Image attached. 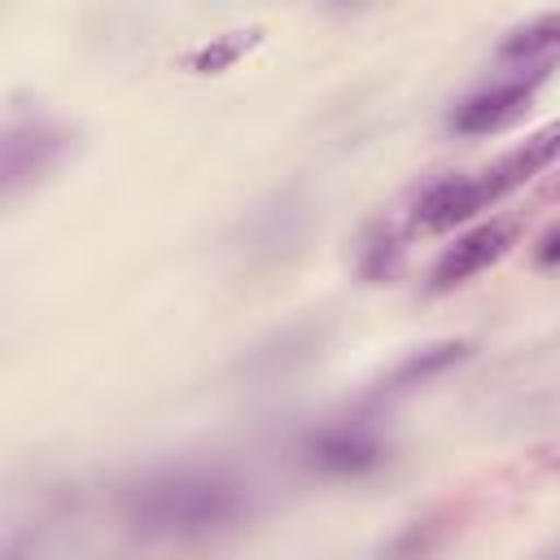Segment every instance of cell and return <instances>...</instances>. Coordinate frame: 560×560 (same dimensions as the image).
I'll return each instance as SVG.
<instances>
[{
    "label": "cell",
    "mask_w": 560,
    "mask_h": 560,
    "mask_svg": "<svg viewBox=\"0 0 560 560\" xmlns=\"http://www.w3.org/2000/svg\"><path fill=\"white\" fill-rule=\"evenodd\" d=\"M547 70L551 66H538V70H529L521 79H503V83H490V88L472 92L468 101H459L451 109V131L455 136H490V131L516 122L529 109V101H534L538 83L547 79Z\"/></svg>",
    "instance_id": "cell-2"
},
{
    "label": "cell",
    "mask_w": 560,
    "mask_h": 560,
    "mask_svg": "<svg viewBox=\"0 0 560 560\" xmlns=\"http://www.w3.org/2000/svg\"><path fill=\"white\" fill-rule=\"evenodd\" d=\"M542 197H547V201H560V171H556V175L542 184Z\"/></svg>",
    "instance_id": "cell-15"
},
{
    "label": "cell",
    "mask_w": 560,
    "mask_h": 560,
    "mask_svg": "<svg viewBox=\"0 0 560 560\" xmlns=\"http://www.w3.org/2000/svg\"><path fill=\"white\" fill-rule=\"evenodd\" d=\"M66 149V136L52 122H9L4 131V192L39 179Z\"/></svg>",
    "instance_id": "cell-6"
},
{
    "label": "cell",
    "mask_w": 560,
    "mask_h": 560,
    "mask_svg": "<svg viewBox=\"0 0 560 560\" xmlns=\"http://www.w3.org/2000/svg\"><path fill=\"white\" fill-rule=\"evenodd\" d=\"M262 44V26H245V31H223V35H210V44H201L192 57H188V66L197 70V74H223V70H232L249 48H258Z\"/></svg>",
    "instance_id": "cell-10"
},
{
    "label": "cell",
    "mask_w": 560,
    "mask_h": 560,
    "mask_svg": "<svg viewBox=\"0 0 560 560\" xmlns=\"http://www.w3.org/2000/svg\"><path fill=\"white\" fill-rule=\"evenodd\" d=\"M302 455L324 477H368V472H376L389 459V451H385L381 438H372L368 429H346V424H332V429L311 433L306 446H302Z\"/></svg>",
    "instance_id": "cell-3"
},
{
    "label": "cell",
    "mask_w": 560,
    "mask_h": 560,
    "mask_svg": "<svg viewBox=\"0 0 560 560\" xmlns=\"http://www.w3.org/2000/svg\"><path fill=\"white\" fill-rule=\"evenodd\" d=\"M538 560H560V547H551V551H542Z\"/></svg>",
    "instance_id": "cell-16"
},
{
    "label": "cell",
    "mask_w": 560,
    "mask_h": 560,
    "mask_svg": "<svg viewBox=\"0 0 560 560\" xmlns=\"http://www.w3.org/2000/svg\"><path fill=\"white\" fill-rule=\"evenodd\" d=\"M402 267V241L389 223H376L368 236H363V249H359V276L368 284H389Z\"/></svg>",
    "instance_id": "cell-11"
},
{
    "label": "cell",
    "mask_w": 560,
    "mask_h": 560,
    "mask_svg": "<svg viewBox=\"0 0 560 560\" xmlns=\"http://www.w3.org/2000/svg\"><path fill=\"white\" fill-rule=\"evenodd\" d=\"M249 499L236 481L219 472H153L136 481L122 499L127 525L144 538H197L228 529L245 516Z\"/></svg>",
    "instance_id": "cell-1"
},
{
    "label": "cell",
    "mask_w": 560,
    "mask_h": 560,
    "mask_svg": "<svg viewBox=\"0 0 560 560\" xmlns=\"http://www.w3.org/2000/svg\"><path fill=\"white\" fill-rule=\"evenodd\" d=\"M538 262H542V267H551V262H560V232H547V236H542V249H538Z\"/></svg>",
    "instance_id": "cell-14"
},
{
    "label": "cell",
    "mask_w": 560,
    "mask_h": 560,
    "mask_svg": "<svg viewBox=\"0 0 560 560\" xmlns=\"http://www.w3.org/2000/svg\"><path fill=\"white\" fill-rule=\"evenodd\" d=\"M512 241H516V228L503 223V219L472 228L468 236H459V241L433 262V271H429V293H446V289L468 284L477 271H486L490 262H499V258L512 249Z\"/></svg>",
    "instance_id": "cell-4"
},
{
    "label": "cell",
    "mask_w": 560,
    "mask_h": 560,
    "mask_svg": "<svg viewBox=\"0 0 560 560\" xmlns=\"http://www.w3.org/2000/svg\"><path fill=\"white\" fill-rule=\"evenodd\" d=\"M556 162H560V118L547 122V127H538L525 144H516V149L503 153L490 171H481V188H486L490 201H499V197H508L512 188L529 184L534 175H542V171L556 166Z\"/></svg>",
    "instance_id": "cell-7"
},
{
    "label": "cell",
    "mask_w": 560,
    "mask_h": 560,
    "mask_svg": "<svg viewBox=\"0 0 560 560\" xmlns=\"http://www.w3.org/2000/svg\"><path fill=\"white\" fill-rule=\"evenodd\" d=\"M315 346H319V332H315V328H293V332L276 337L267 350H258V354L249 359V372L276 376V372H284V368H289V359H293V363L311 359V350H315Z\"/></svg>",
    "instance_id": "cell-12"
},
{
    "label": "cell",
    "mask_w": 560,
    "mask_h": 560,
    "mask_svg": "<svg viewBox=\"0 0 560 560\" xmlns=\"http://www.w3.org/2000/svg\"><path fill=\"white\" fill-rule=\"evenodd\" d=\"M560 52V13H538L521 26H512L499 44V61L503 66H547Z\"/></svg>",
    "instance_id": "cell-9"
},
{
    "label": "cell",
    "mask_w": 560,
    "mask_h": 560,
    "mask_svg": "<svg viewBox=\"0 0 560 560\" xmlns=\"http://www.w3.org/2000/svg\"><path fill=\"white\" fill-rule=\"evenodd\" d=\"M442 534H446L442 516H424V521H411V525H402V529L389 538V547L381 551V560H429V556L438 551Z\"/></svg>",
    "instance_id": "cell-13"
},
{
    "label": "cell",
    "mask_w": 560,
    "mask_h": 560,
    "mask_svg": "<svg viewBox=\"0 0 560 560\" xmlns=\"http://www.w3.org/2000/svg\"><path fill=\"white\" fill-rule=\"evenodd\" d=\"M468 354H472V341H464V337H446V341L420 346V350H411L407 359H398V363L376 381V394H381V398H394V394H407V389H416V385H429L433 376H442L446 368L464 363Z\"/></svg>",
    "instance_id": "cell-8"
},
{
    "label": "cell",
    "mask_w": 560,
    "mask_h": 560,
    "mask_svg": "<svg viewBox=\"0 0 560 560\" xmlns=\"http://www.w3.org/2000/svg\"><path fill=\"white\" fill-rule=\"evenodd\" d=\"M486 206H490V197L481 188V175H446V179H433L416 197V206H411V232H451L455 223L472 219Z\"/></svg>",
    "instance_id": "cell-5"
}]
</instances>
